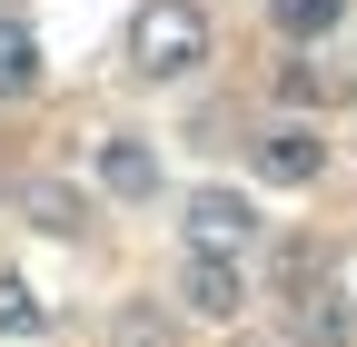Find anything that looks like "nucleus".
<instances>
[{"instance_id": "nucleus-1", "label": "nucleus", "mask_w": 357, "mask_h": 347, "mask_svg": "<svg viewBox=\"0 0 357 347\" xmlns=\"http://www.w3.org/2000/svg\"><path fill=\"white\" fill-rule=\"evenodd\" d=\"M208 60V10L199 0H139L129 10V70L139 79H178Z\"/></svg>"}, {"instance_id": "nucleus-2", "label": "nucleus", "mask_w": 357, "mask_h": 347, "mask_svg": "<svg viewBox=\"0 0 357 347\" xmlns=\"http://www.w3.org/2000/svg\"><path fill=\"white\" fill-rule=\"evenodd\" d=\"M178 308H189V318H208V327H229V318L248 308L238 258H208V248H189V258H178Z\"/></svg>"}, {"instance_id": "nucleus-10", "label": "nucleus", "mask_w": 357, "mask_h": 347, "mask_svg": "<svg viewBox=\"0 0 357 347\" xmlns=\"http://www.w3.org/2000/svg\"><path fill=\"white\" fill-rule=\"evenodd\" d=\"M40 327H50V318H40V298L0 268V337H40Z\"/></svg>"}, {"instance_id": "nucleus-6", "label": "nucleus", "mask_w": 357, "mask_h": 347, "mask_svg": "<svg viewBox=\"0 0 357 347\" xmlns=\"http://www.w3.org/2000/svg\"><path fill=\"white\" fill-rule=\"evenodd\" d=\"M328 298H337V288H298V308H288V327H298V347H337V337H347V318L328 308Z\"/></svg>"}, {"instance_id": "nucleus-11", "label": "nucleus", "mask_w": 357, "mask_h": 347, "mask_svg": "<svg viewBox=\"0 0 357 347\" xmlns=\"http://www.w3.org/2000/svg\"><path fill=\"white\" fill-rule=\"evenodd\" d=\"M30 219L40 229H79V189H30Z\"/></svg>"}, {"instance_id": "nucleus-4", "label": "nucleus", "mask_w": 357, "mask_h": 347, "mask_svg": "<svg viewBox=\"0 0 357 347\" xmlns=\"http://www.w3.org/2000/svg\"><path fill=\"white\" fill-rule=\"evenodd\" d=\"M328 169V139L307 119H278V129H258V179H278V189H307Z\"/></svg>"}, {"instance_id": "nucleus-9", "label": "nucleus", "mask_w": 357, "mask_h": 347, "mask_svg": "<svg viewBox=\"0 0 357 347\" xmlns=\"http://www.w3.org/2000/svg\"><path fill=\"white\" fill-rule=\"evenodd\" d=\"M268 10H278V30H288V40H318V30H337L347 0H268Z\"/></svg>"}, {"instance_id": "nucleus-5", "label": "nucleus", "mask_w": 357, "mask_h": 347, "mask_svg": "<svg viewBox=\"0 0 357 347\" xmlns=\"http://www.w3.org/2000/svg\"><path fill=\"white\" fill-rule=\"evenodd\" d=\"M100 189H109V199H149V189H159L149 139H109V149H100Z\"/></svg>"}, {"instance_id": "nucleus-3", "label": "nucleus", "mask_w": 357, "mask_h": 347, "mask_svg": "<svg viewBox=\"0 0 357 347\" xmlns=\"http://www.w3.org/2000/svg\"><path fill=\"white\" fill-rule=\"evenodd\" d=\"M258 238V208L238 199V189H189V248H208V258H238Z\"/></svg>"}, {"instance_id": "nucleus-8", "label": "nucleus", "mask_w": 357, "mask_h": 347, "mask_svg": "<svg viewBox=\"0 0 357 347\" xmlns=\"http://www.w3.org/2000/svg\"><path fill=\"white\" fill-rule=\"evenodd\" d=\"M109 347H178V327H169L159 308H119V318H109Z\"/></svg>"}, {"instance_id": "nucleus-7", "label": "nucleus", "mask_w": 357, "mask_h": 347, "mask_svg": "<svg viewBox=\"0 0 357 347\" xmlns=\"http://www.w3.org/2000/svg\"><path fill=\"white\" fill-rule=\"evenodd\" d=\"M30 79H40V40H30L20 20H0V100H20Z\"/></svg>"}]
</instances>
